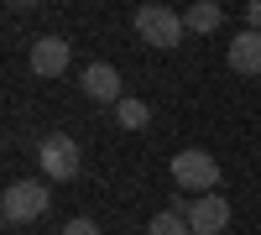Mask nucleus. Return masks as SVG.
I'll list each match as a JSON object with an SVG mask.
<instances>
[{"label":"nucleus","instance_id":"f257e3e1","mask_svg":"<svg viewBox=\"0 0 261 235\" xmlns=\"http://www.w3.org/2000/svg\"><path fill=\"white\" fill-rule=\"evenodd\" d=\"M53 209V188L47 178H16L6 194H0V215H6V225H32Z\"/></svg>","mask_w":261,"mask_h":235},{"label":"nucleus","instance_id":"f03ea898","mask_svg":"<svg viewBox=\"0 0 261 235\" xmlns=\"http://www.w3.org/2000/svg\"><path fill=\"white\" fill-rule=\"evenodd\" d=\"M130 27H136V37L146 42V47H178L183 42V16L178 11H167V6H136V16H130Z\"/></svg>","mask_w":261,"mask_h":235},{"label":"nucleus","instance_id":"7ed1b4c3","mask_svg":"<svg viewBox=\"0 0 261 235\" xmlns=\"http://www.w3.org/2000/svg\"><path fill=\"white\" fill-rule=\"evenodd\" d=\"M172 183H178V194H214V183H220V162L199 146H188V152L172 157Z\"/></svg>","mask_w":261,"mask_h":235},{"label":"nucleus","instance_id":"20e7f679","mask_svg":"<svg viewBox=\"0 0 261 235\" xmlns=\"http://www.w3.org/2000/svg\"><path fill=\"white\" fill-rule=\"evenodd\" d=\"M37 167H42V178H47V183H73V178H79V141H73L68 131L42 136Z\"/></svg>","mask_w":261,"mask_h":235},{"label":"nucleus","instance_id":"39448f33","mask_svg":"<svg viewBox=\"0 0 261 235\" xmlns=\"http://www.w3.org/2000/svg\"><path fill=\"white\" fill-rule=\"evenodd\" d=\"M188 230H193V235H225V230H230V204H225L220 194L193 199V204H188Z\"/></svg>","mask_w":261,"mask_h":235},{"label":"nucleus","instance_id":"423d86ee","mask_svg":"<svg viewBox=\"0 0 261 235\" xmlns=\"http://www.w3.org/2000/svg\"><path fill=\"white\" fill-rule=\"evenodd\" d=\"M27 68L37 79H58L63 68H68V42H63V37H37L32 53H27Z\"/></svg>","mask_w":261,"mask_h":235},{"label":"nucleus","instance_id":"0eeeda50","mask_svg":"<svg viewBox=\"0 0 261 235\" xmlns=\"http://www.w3.org/2000/svg\"><path fill=\"white\" fill-rule=\"evenodd\" d=\"M79 89L89 94L94 105H120L125 94H120V73L110 68V63H89V68L79 73Z\"/></svg>","mask_w":261,"mask_h":235},{"label":"nucleus","instance_id":"6e6552de","mask_svg":"<svg viewBox=\"0 0 261 235\" xmlns=\"http://www.w3.org/2000/svg\"><path fill=\"white\" fill-rule=\"evenodd\" d=\"M225 58H230L235 73H261V32H241V37L230 42Z\"/></svg>","mask_w":261,"mask_h":235},{"label":"nucleus","instance_id":"1a4fd4ad","mask_svg":"<svg viewBox=\"0 0 261 235\" xmlns=\"http://www.w3.org/2000/svg\"><path fill=\"white\" fill-rule=\"evenodd\" d=\"M220 21H225V11L214 6V0H193V6L183 11V27H188V32H199V37H204V32H214Z\"/></svg>","mask_w":261,"mask_h":235},{"label":"nucleus","instance_id":"9d476101","mask_svg":"<svg viewBox=\"0 0 261 235\" xmlns=\"http://www.w3.org/2000/svg\"><path fill=\"white\" fill-rule=\"evenodd\" d=\"M115 120L125 125V131H146V125H151V105H146V99H130V94H125V99L115 105Z\"/></svg>","mask_w":261,"mask_h":235},{"label":"nucleus","instance_id":"9b49d317","mask_svg":"<svg viewBox=\"0 0 261 235\" xmlns=\"http://www.w3.org/2000/svg\"><path fill=\"white\" fill-rule=\"evenodd\" d=\"M146 235H193V230H188V215H178V209H157V220L146 225Z\"/></svg>","mask_w":261,"mask_h":235},{"label":"nucleus","instance_id":"f8f14e48","mask_svg":"<svg viewBox=\"0 0 261 235\" xmlns=\"http://www.w3.org/2000/svg\"><path fill=\"white\" fill-rule=\"evenodd\" d=\"M63 235H99V225H94V220H68Z\"/></svg>","mask_w":261,"mask_h":235},{"label":"nucleus","instance_id":"ddd939ff","mask_svg":"<svg viewBox=\"0 0 261 235\" xmlns=\"http://www.w3.org/2000/svg\"><path fill=\"white\" fill-rule=\"evenodd\" d=\"M246 32H261V0H251V6H246Z\"/></svg>","mask_w":261,"mask_h":235}]
</instances>
